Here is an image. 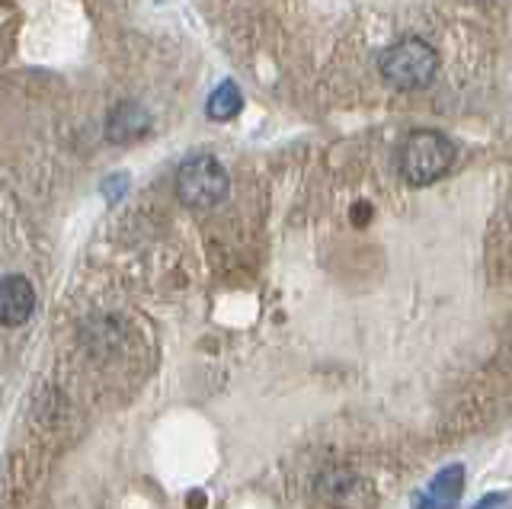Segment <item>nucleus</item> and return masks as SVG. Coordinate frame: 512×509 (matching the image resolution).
<instances>
[{"mask_svg": "<svg viewBox=\"0 0 512 509\" xmlns=\"http://www.w3.org/2000/svg\"><path fill=\"white\" fill-rule=\"evenodd\" d=\"M378 71L394 90H420V87H429L432 77H436L439 55L429 42L407 36L381 52Z\"/></svg>", "mask_w": 512, "mask_h": 509, "instance_id": "obj_1", "label": "nucleus"}, {"mask_svg": "<svg viewBox=\"0 0 512 509\" xmlns=\"http://www.w3.org/2000/svg\"><path fill=\"white\" fill-rule=\"evenodd\" d=\"M452 161H455L452 141H448L442 132L423 129V132H413L404 138L397 167H400V177H404L410 186H429L452 170Z\"/></svg>", "mask_w": 512, "mask_h": 509, "instance_id": "obj_2", "label": "nucleus"}, {"mask_svg": "<svg viewBox=\"0 0 512 509\" xmlns=\"http://www.w3.org/2000/svg\"><path fill=\"white\" fill-rule=\"evenodd\" d=\"M231 189L228 170L212 154H196L176 173V193L189 209H215Z\"/></svg>", "mask_w": 512, "mask_h": 509, "instance_id": "obj_3", "label": "nucleus"}, {"mask_svg": "<svg viewBox=\"0 0 512 509\" xmlns=\"http://www.w3.org/2000/svg\"><path fill=\"white\" fill-rule=\"evenodd\" d=\"M32 311H36V289H32V282L23 276L0 279V324L20 327L29 321Z\"/></svg>", "mask_w": 512, "mask_h": 509, "instance_id": "obj_4", "label": "nucleus"}, {"mask_svg": "<svg viewBox=\"0 0 512 509\" xmlns=\"http://www.w3.org/2000/svg\"><path fill=\"white\" fill-rule=\"evenodd\" d=\"M461 493H464V468L448 465L413 500V509H455L461 503Z\"/></svg>", "mask_w": 512, "mask_h": 509, "instance_id": "obj_5", "label": "nucleus"}, {"mask_svg": "<svg viewBox=\"0 0 512 509\" xmlns=\"http://www.w3.org/2000/svg\"><path fill=\"white\" fill-rule=\"evenodd\" d=\"M148 129H151L148 113H144V109H141L138 103L125 100V103H119V106L109 113L106 138H109V141H116V145H132V141H138V138L148 135Z\"/></svg>", "mask_w": 512, "mask_h": 509, "instance_id": "obj_6", "label": "nucleus"}, {"mask_svg": "<svg viewBox=\"0 0 512 509\" xmlns=\"http://www.w3.org/2000/svg\"><path fill=\"white\" fill-rule=\"evenodd\" d=\"M240 109H244V97H240V90H237L234 81L218 84L215 93H212V97H208V103H205L208 119H215V122H228V119H234V116L240 113Z\"/></svg>", "mask_w": 512, "mask_h": 509, "instance_id": "obj_7", "label": "nucleus"}, {"mask_svg": "<svg viewBox=\"0 0 512 509\" xmlns=\"http://www.w3.org/2000/svg\"><path fill=\"white\" fill-rule=\"evenodd\" d=\"M506 506H509V497H506V493H487V497L480 500L474 509H506Z\"/></svg>", "mask_w": 512, "mask_h": 509, "instance_id": "obj_8", "label": "nucleus"}, {"mask_svg": "<svg viewBox=\"0 0 512 509\" xmlns=\"http://www.w3.org/2000/svg\"><path fill=\"white\" fill-rule=\"evenodd\" d=\"M368 218H372V205H368V202L352 205V221H356L359 228H365V225H368Z\"/></svg>", "mask_w": 512, "mask_h": 509, "instance_id": "obj_9", "label": "nucleus"}]
</instances>
